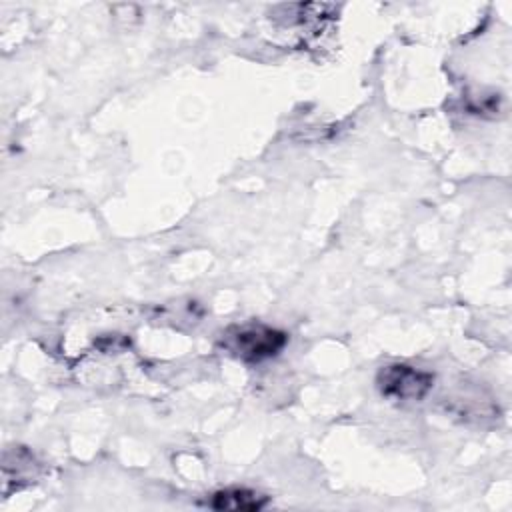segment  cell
<instances>
[{"instance_id": "2", "label": "cell", "mask_w": 512, "mask_h": 512, "mask_svg": "<svg viewBox=\"0 0 512 512\" xmlns=\"http://www.w3.org/2000/svg\"><path fill=\"white\" fill-rule=\"evenodd\" d=\"M434 384V376L410 364H388L376 376V386L390 400H422Z\"/></svg>"}, {"instance_id": "1", "label": "cell", "mask_w": 512, "mask_h": 512, "mask_svg": "<svg viewBox=\"0 0 512 512\" xmlns=\"http://www.w3.org/2000/svg\"><path fill=\"white\" fill-rule=\"evenodd\" d=\"M288 342V336L282 330L250 324L242 328H230L222 334V346L232 356L244 362H262L274 358Z\"/></svg>"}, {"instance_id": "3", "label": "cell", "mask_w": 512, "mask_h": 512, "mask_svg": "<svg viewBox=\"0 0 512 512\" xmlns=\"http://www.w3.org/2000/svg\"><path fill=\"white\" fill-rule=\"evenodd\" d=\"M268 504V498L260 492L248 488H226L210 496L206 506L212 510H230V512H256Z\"/></svg>"}]
</instances>
